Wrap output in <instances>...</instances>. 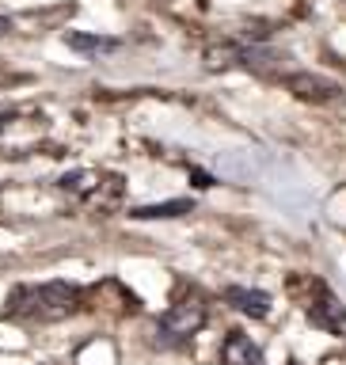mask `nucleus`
Wrapping results in <instances>:
<instances>
[{"label": "nucleus", "instance_id": "obj_1", "mask_svg": "<svg viewBox=\"0 0 346 365\" xmlns=\"http://www.w3.org/2000/svg\"><path fill=\"white\" fill-rule=\"evenodd\" d=\"M80 308V289L73 282H42V285H19L8 297L4 316L23 324H57L68 319Z\"/></svg>", "mask_w": 346, "mask_h": 365}, {"label": "nucleus", "instance_id": "obj_2", "mask_svg": "<svg viewBox=\"0 0 346 365\" xmlns=\"http://www.w3.org/2000/svg\"><path fill=\"white\" fill-rule=\"evenodd\" d=\"M290 293H305V316L308 324L327 331L335 339H346V304L324 282L316 278H290Z\"/></svg>", "mask_w": 346, "mask_h": 365}, {"label": "nucleus", "instance_id": "obj_3", "mask_svg": "<svg viewBox=\"0 0 346 365\" xmlns=\"http://www.w3.org/2000/svg\"><path fill=\"white\" fill-rule=\"evenodd\" d=\"M205 319H210L205 301L187 297V301H175L164 316H160V335H164L168 342H187V339H194L205 327Z\"/></svg>", "mask_w": 346, "mask_h": 365}, {"label": "nucleus", "instance_id": "obj_4", "mask_svg": "<svg viewBox=\"0 0 346 365\" xmlns=\"http://www.w3.org/2000/svg\"><path fill=\"white\" fill-rule=\"evenodd\" d=\"M282 84L293 99H301V103H335V99H342L339 80L320 76V73H290Z\"/></svg>", "mask_w": 346, "mask_h": 365}, {"label": "nucleus", "instance_id": "obj_5", "mask_svg": "<svg viewBox=\"0 0 346 365\" xmlns=\"http://www.w3.org/2000/svg\"><path fill=\"white\" fill-rule=\"evenodd\" d=\"M225 301L236 308V312H244L248 319H267L270 316V293H263V289H248V285H228L225 289Z\"/></svg>", "mask_w": 346, "mask_h": 365}, {"label": "nucleus", "instance_id": "obj_6", "mask_svg": "<svg viewBox=\"0 0 346 365\" xmlns=\"http://www.w3.org/2000/svg\"><path fill=\"white\" fill-rule=\"evenodd\" d=\"M221 365H263V350L244 331H228V339L221 342Z\"/></svg>", "mask_w": 346, "mask_h": 365}, {"label": "nucleus", "instance_id": "obj_7", "mask_svg": "<svg viewBox=\"0 0 346 365\" xmlns=\"http://www.w3.org/2000/svg\"><path fill=\"white\" fill-rule=\"evenodd\" d=\"M190 210H194V202H190V198H175V202L137 205L130 217H137V221H164V217H183V213H190Z\"/></svg>", "mask_w": 346, "mask_h": 365}, {"label": "nucleus", "instance_id": "obj_8", "mask_svg": "<svg viewBox=\"0 0 346 365\" xmlns=\"http://www.w3.org/2000/svg\"><path fill=\"white\" fill-rule=\"evenodd\" d=\"M68 50H80V53H111L118 50V38H103V34H65Z\"/></svg>", "mask_w": 346, "mask_h": 365}, {"label": "nucleus", "instance_id": "obj_9", "mask_svg": "<svg viewBox=\"0 0 346 365\" xmlns=\"http://www.w3.org/2000/svg\"><path fill=\"white\" fill-rule=\"evenodd\" d=\"M61 190H73V194L91 198V194L99 190V175H96V171H68V175L61 179Z\"/></svg>", "mask_w": 346, "mask_h": 365}, {"label": "nucleus", "instance_id": "obj_10", "mask_svg": "<svg viewBox=\"0 0 346 365\" xmlns=\"http://www.w3.org/2000/svg\"><path fill=\"white\" fill-rule=\"evenodd\" d=\"M11 31V19H4V16H0V34H8Z\"/></svg>", "mask_w": 346, "mask_h": 365}]
</instances>
